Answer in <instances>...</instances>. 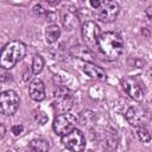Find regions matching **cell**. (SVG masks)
<instances>
[{
  "instance_id": "cell-1",
  "label": "cell",
  "mask_w": 152,
  "mask_h": 152,
  "mask_svg": "<svg viewBox=\"0 0 152 152\" xmlns=\"http://www.w3.org/2000/svg\"><path fill=\"white\" fill-rule=\"evenodd\" d=\"M97 48L108 61H116L124 53V40L115 32H103L97 40Z\"/></svg>"
},
{
  "instance_id": "cell-2",
  "label": "cell",
  "mask_w": 152,
  "mask_h": 152,
  "mask_svg": "<svg viewBox=\"0 0 152 152\" xmlns=\"http://www.w3.org/2000/svg\"><path fill=\"white\" fill-rule=\"evenodd\" d=\"M26 52V46L20 40L10 42L2 50L0 55V65L4 69L13 68L24 56Z\"/></svg>"
},
{
  "instance_id": "cell-3",
  "label": "cell",
  "mask_w": 152,
  "mask_h": 152,
  "mask_svg": "<svg viewBox=\"0 0 152 152\" xmlns=\"http://www.w3.org/2000/svg\"><path fill=\"white\" fill-rule=\"evenodd\" d=\"M62 144L68 150L77 152V151H82L84 148V146H86V138H84L83 133L80 129L74 128L69 133L62 135Z\"/></svg>"
},
{
  "instance_id": "cell-4",
  "label": "cell",
  "mask_w": 152,
  "mask_h": 152,
  "mask_svg": "<svg viewBox=\"0 0 152 152\" xmlns=\"http://www.w3.org/2000/svg\"><path fill=\"white\" fill-rule=\"evenodd\" d=\"M19 106V96L14 90H5L0 94V110L4 115H12Z\"/></svg>"
},
{
  "instance_id": "cell-5",
  "label": "cell",
  "mask_w": 152,
  "mask_h": 152,
  "mask_svg": "<svg viewBox=\"0 0 152 152\" xmlns=\"http://www.w3.org/2000/svg\"><path fill=\"white\" fill-rule=\"evenodd\" d=\"M76 124H77V120L72 114L63 113V114H59L53 120L52 128L56 134L64 135V134L69 133L70 131H72L74 128H76Z\"/></svg>"
},
{
  "instance_id": "cell-6",
  "label": "cell",
  "mask_w": 152,
  "mask_h": 152,
  "mask_svg": "<svg viewBox=\"0 0 152 152\" xmlns=\"http://www.w3.org/2000/svg\"><path fill=\"white\" fill-rule=\"evenodd\" d=\"M119 12H120V6L115 0H104L99 7L96 15L101 21L109 23L116 19Z\"/></svg>"
},
{
  "instance_id": "cell-7",
  "label": "cell",
  "mask_w": 152,
  "mask_h": 152,
  "mask_svg": "<svg viewBox=\"0 0 152 152\" xmlns=\"http://www.w3.org/2000/svg\"><path fill=\"white\" fill-rule=\"evenodd\" d=\"M99 37H100V27L95 21L89 20L82 25V38L88 48L94 49L95 46H97Z\"/></svg>"
},
{
  "instance_id": "cell-8",
  "label": "cell",
  "mask_w": 152,
  "mask_h": 152,
  "mask_svg": "<svg viewBox=\"0 0 152 152\" xmlns=\"http://www.w3.org/2000/svg\"><path fill=\"white\" fill-rule=\"evenodd\" d=\"M61 21L66 30H74L77 27L80 19L76 8L74 6H64L61 10Z\"/></svg>"
},
{
  "instance_id": "cell-9",
  "label": "cell",
  "mask_w": 152,
  "mask_h": 152,
  "mask_svg": "<svg viewBox=\"0 0 152 152\" xmlns=\"http://www.w3.org/2000/svg\"><path fill=\"white\" fill-rule=\"evenodd\" d=\"M122 87L125 89V91L127 93V95H129L133 100L135 101H141L144 95L142 91L140 89V87L138 86V83L133 80H124L122 81Z\"/></svg>"
},
{
  "instance_id": "cell-10",
  "label": "cell",
  "mask_w": 152,
  "mask_h": 152,
  "mask_svg": "<svg viewBox=\"0 0 152 152\" xmlns=\"http://www.w3.org/2000/svg\"><path fill=\"white\" fill-rule=\"evenodd\" d=\"M28 93L32 100L34 101H42L45 99V87L42 80L36 78L31 82L30 88H28Z\"/></svg>"
},
{
  "instance_id": "cell-11",
  "label": "cell",
  "mask_w": 152,
  "mask_h": 152,
  "mask_svg": "<svg viewBox=\"0 0 152 152\" xmlns=\"http://www.w3.org/2000/svg\"><path fill=\"white\" fill-rule=\"evenodd\" d=\"M83 71L93 78H97V80H101V81L106 80V72L103 71V69H101L100 66H97L93 63L86 62L83 64Z\"/></svg>"
},
{
  "instance_id": "cell-12",
  "label": "cell",
  "mask_w": 152,
  "mask_h": 152,
  "mask_svg": "<svg viewBox=\"0 0 152 152\" xmlns=\"http://www.w3.org/2000/svg\"><path fill=\"white\" fill-rule=\"evenodd\" d=\"M57 97L59 99V104H61V108L63 110H68V109H70L72 107L74 97L66 89H61L58 91Z\"/></svg>"
},
{
  "instance_id": "cell-13",
  "label": "cell",
  "mask_w": 152,
  "mask_h": 152,
  "mask_svg": "<svg viewBox=\"0 0 152 152\" xmlns=\"http://www.w3.org/2000/svg\"><path fill=\"white\" fill-rule=\"evenodd\" d=\"M141 113L138 110V108L135 107H131L128 108V110L126 112V119L128 121V124L133 127H139L140 122H141Z\"/></svg>"
},
{
  "instance_id": "cell-14",
  "label": "cell",
  "mask_w": 152,
  "mask_h": 152,
  "mask_svg": "<svg viewBox=\"0 0 152 152\" xmlns=\"http://www.w3.org/2000/svg\"><path fill=\"white\" fill-rule=\"evenodd\" d=\"M61 36V28L57 25H50L46 27L45 30V40L49 44H52L55 42H57V39Z\"/></svg>"
},
{
  "instance_id": "cell-15",
  "label": "cell",
  "mask_w": 152,
  "mask_h": 152,
  "mask_svg": "<svg viewBox=\"0 0 152 152\" xmlns=\"http://www.w3.org/2000/svg\"><path fill=\"white\" fill-rule=\"evenodd\" d=\"M104 141H106V145L109 147V148H115L116 145H118V135H116V131L112 127H108L106 129V133H104Z\"/></svg>"
},
{
  "instance_id": "cell-16",
  "label": "cell",
  "mask_w": 152,
  "mask_h": 152,
  "mask_svg": "<svg viewBox=\"0 0 152 152\" xmlns=\"http://www.w3.org/2000/svg\"><path fill=\"white\" fill-rule=\"evenodd\" d=\"M28 147L32 151H42V152H44V151H48L50 148V145H49V142L46 140H43V139H33L30 142Z\"/></svg>"
},
{
  "instance_id": "cell-17",
  "label": "cell",
  "mask_w": 152,
  "mask_h": 152,
  "mask_svg": "<svg viewBox=\"0 0 152 152\" xmlns=\"http://www.w3.org/2000/svg\"><path fill=\"white\" fill-rule=\"evenodd\" d=\"M43 66H44L43 57L39 56V55H36L33 57V61H32V72L33 74H39L43 70Z\"/></svg>"
},
{
  "instance_id": "cell-18",
  "label": "cell",
  "mask_w": 152,
  "mask_h": 152,
  "mask_svg": "<svg viewBox=\"0 0 152 152\" xmlns=\"http://www.w3.org/2000/svg\"><path fill=\"white\" fill-rule=\"evenodd\" d=\"M137 135H138V138L141 142H150V140H151V134L142 126H139V128L137 131Z\"/></svg>"
},
{
  "instance_id": "cell-19",
  "label": "cell",
  "mask_w": 152,
  "mask_h": 152,
  "mask_svg": "<svg viewBox=\"0 0 152 152\" xmlns=\"http://www.w3.org/2000/svg\"><path fill=\"white\" fill-rule=\"evenodd\" d=\"M32 11H33V14H34L36 17H38V18H45L46 14H48V12H46L40 5H36Z\"/></svg>"
},
{
  "instance_id": "cell-20",
  "label": "cell",
  "mask_w": 152,
  "mask_h": 152,
  "mask_svg": "<svg viewBox=\"0 0 152 152\" xmlns=\"http://www.w3.org/2000/svg\"><path fill=\"white\" fill-rule=\"evenodd\" d=\"M34 119H36V121H37L38 124H40V125H44V124L48 121L46 114H45L44 112H40V110H39V115H38V114H34Z\"/></svg>"
},
{
  "instance_id": "cell-21",
  "label": "cell",
  "mask_w": 152,
  "mask_h": 152,
  "mask_svg": "<svg viewBox=\"0 0 152 152\" xmlns=\"http://www.w3.org/2000/svg\"><path fill=\"white\" fill-rule=\"evenodd\" d=\"M23 131H24L23 125H14V126H12V133H13L14 135H19V134H21Z\"/></svg>"
},
{
  "instance_id": "cell-22",
  "label": "cell",
  "mask_w": 152,
  "mask_h": 152,
  "mask_svg": "<svg viewBox=\"0 0 152 152\" xmlns=\"http://www.w3.org/2000/svg\"><path fill=\"white\" fill-rule=\"evenodd\" d=\"M101 0H90V5L94 7V8H99L101 6Z\"/></svg>"
},
{
  "instance_id": "cell-23",
  "label": "cell",
  "mask_w": 152,
  "mask_h": 152,
  "mask_svg": "<svg viewBox=\"0 0 152 152\" xmlns=\"http://www.w3.org/2000/svg\"><path fill=\"white\" fill-rule=\"evenodd\" d=\"M45 1H46L49 5H51V6H56V5H58L62 0H45Z\"/></svg>"
},
{
  "instance_id": "cell-24",
  "label": "cell",
  "mask_w": 152,
  "mask_h": 152,
  "mask_svg": "<svg viewBox=\"0 0 152 152\" xmlns=\"http://www.w3.org/2000/svg\"><path fill=\"white\" fill-rule=\"evenodd\" d=\"M0 132H1L0 138L2 139V138L5 137V132H6V131H5V125H4V124H1V125H0Z\"/></svg>"
},
{
  "instance_id": "cell-25",
  "label": "cell",
  "mask_w": 152,
  "mask_h": 152,
  "mask_svg": "<svg viewBox=\"0 0 152 152\" xmlns=\"http://www.w3.org/2000/svg\"><path fill=\"white\" fill-rule=\"evenodd\" d=\"M146 13H147L148 18H150V19H152V7H148V8L146 10Z\"/></svg>"
}]
</instances>
